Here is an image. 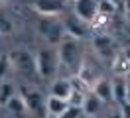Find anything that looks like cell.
Returning a JSON list of instances; mask_svg holds the SVG:
<instances>
[{
    "mask_svg": "<svg viewBox=\"0 0 130 118\" xmlns=\"http://www.w3.org/2000/svg\"><path fill=\"white\" fill-rule=\"evenodd\" d=\"M57 55H59V67L69 71V77L77 75L81 69L83 61H85V49L79 39L71 38L65 33V38L61 39V43L57 45Z\"/></svg>",
    "mask_w": 130,
    "mask_h": 118,
    "instance_id": "obj_1",
    "label": "cell"
},
{
    "mask_svg": "<svg viewBox=\"0 0 130 118\" xmlns=\"http://www.w3.org/2000/svg\"><path fill=\"white\" fill-rule=\"evenodd\" d=\"M36 71L41 79H53L59 73V55H57V47H41L36 51Z\"/></svg>",
    "mask_w": 130,
    "mask_h": 118,
    "instance_id": "obj_2",
    "label": "cell"
},
{
    "mask_svg": "<svg viewBox=\"0 0 130 118\" xmlns=\"http://www.w3.org/2000/svg\"><path fill=\"white\" fill-rule=\"evenodd\" d=\"M38 33L47 41L49 47H57L65 38L63 22L59 18H51V16H41L38 22Z\"/></svg>",
    "mask_w": 130,
    "mask_h": 118,
    "instance_id": "obj_3",
    "label": "cell"
},
{
    "mask_svg": "<svg viewBox=\"0 0 130 118\" xmlns=\"http://www.w3.org/2000/svg\"><path fill=\"white\" fill-rule=\"evenodd\" d=\"M10 57V65L16 71L20 77L24 79H32L34 75H38L36 71V53L28 51V49H14Z\"/></svg>",
    "mask_w": 130,
    "mask_h": 118,
    "instance_id": "obj_4",
    "label": "cell"
},
{
    "mask_svg": "<svg viewBox=\"0 0 130 118\" xmlns=\"http://www.w3.org/2000/svg\"><path fill=\"white\" fill-rule=\"evenodd\" d=\"M18 94L24 98L28 112H32V114H40V118L47 116V110H45V96H43L38 89L28 87V85H22L20 89H18Z\"/></svg>",
    "mask_w": 130,
    "mask_h": 118,
    "instance_id": "obj_5",
    "label": "cell"
},
{
    "mask_svg": "<svg viewBox=\"0 0 130 118\" xmlns=\"http://www.w3.org/2000/svg\"><path fill=\"white\" fill-rule=\"evenodd\" d=\"M91 45H93V51L97 53V57L103 59V61H112L116 57V53H118V45H116L114 38L108 36V33L95 36L93 41H91Z\"/></svg>",
    "mask_w": 130,
    "mask_h": 118,
    "instance_id": "obj_6",
    "label": "cell"
},
{
    "mask_svg": "<svg viewBox=\"0 0 130 118\" xmlns=\"http://www.w3.org/2000/svg\"><path fill=\"white\" fill-rule=\"evenodd\" d=\"M32 8L40 16H51L57 18L65 12L67 0H32Z\"/></svg>",
    "mask_w": 130,
    "mask_h": 118,
    "instance_id": "obj_7",
    "label": "cell"
},
{
    "mask_svg": "<svg viewBox=\"0 0 130 118\" xmlns=\"http://www.w3.org/2000/svg\"><path fill=\"white\" fill-rule=\"evenodd\" d=\"M63 30H65V33H67V36L79 39V41H81V39H85V38L91 33L89 24H85L83 20H79L75 14L67 16V18L63 20Z\"/></svg>",
    "mask_w": 130,
    "mask_h": 118,
    "instance_id": "obj_8",
    "label": "cell"
},
{
    "mask_svg": "<svg viewBox=\"0 0 130 118\" xmlns=\"http://www.w3.org/2000/svg\"><path fill=\"white\" fill-rule=\"evenodd\" d=\"M99 12V0H73V14L89 24Z\"/></svg>",
    "mask_w": 130,
    "mask_h": 118,
    "instance_id": "obj_9",
    "label": "cell"
},
{
    "mask_svg": "<svg viewBox=\"0 0 130 118\" xmlns=\"http://www.w3.org/2000/svg\"><path fill=\"white\" fill-rule=\"evenodd\" d=\"M91 93L99 96L105 104L112 102V79L108 77H99L93 85H91Z\"/></svg>",
    "mask_w": 130,
    "mask_h": 118,
    "instance_id": "obj_10",
    "label": "cell"
},
{
    "mask_svg": "<svg viewBox=\"0 0 130 118\" xmlns=\"http://www.w3.org/2000/svg\"><path fill=\"white\" fill-rule=\"evenodd\" d=\"M71 83H69V77H55L49 85V94L51 96H57V98H63L67 100L69 94H71Z\"/></svg>",
    "mask_w": 130,
    "mask_h": 118,
    "instance_id": "obj_11",
    "label": "cell"
},
{
    "mask_svg": "<svg viewBox=\"0 0 130 118\" xmlns=\"http://www.w3.org/2000/svg\"><path fill=\"white\" fill-rule=\"evenodd\" d=\"M83 114L89 118H95L99 116L101 112H103V108H105V102L101 100L99 96H95L93 93H87L85 94V100H83Z\"/></svg>",
    "mask_w": 130,
    "mask_h": 118,
    "instance_id": "obj_12",
    "label": "cell"
},
{
    "mask_svg": "<svg viewBox=\"0 0 130 118\" xmlns=\"http://www.w3.org/2000/svg\"><path fill=\"white\" fill-rule=\"evenodd\" d=\"M110 65H112L114 77L126 79V75H128V71H130V51H118L116 57L110 61Z\"/></svg>",
    "mask_w": 130,
    "mask_h": 118,
    "instance_id": "obj_13",
    "label": "cell"
},
{
    "mask_svg": "<svg viewBox=\"0 0 130 118\" xmlns=\"http://www.w3.org/2000/svg\"><path fill=\"white\" fill-rule=\"evenodd\" d=\"M67 108H69V102L63 100V98H57V96H51V94L45 98V110H47V114H51V116L61 118V114Z\"/></svg>",
    "mask_w": 130,
    "mask_h": 118,
    "instance_id": "obj_14",
    "label": "cell"
},
{
    "mask_svg": "<svg viewBox=\"0 0 130 118\" xmlns=\"http://www.w3.org/2000/svg\"><path fill=\"white\" fill-rule=\"evenodd\" d=\"M4 108L8 110L10 114H14V116H18V118H24L26 114H28V108H26V102H24V98L20 96V94H14L12 98H10L8 102H6V106Z\"/></svg>",
    "mask_w": 130,
    "mask_h": 118,
    "instance_id": "obj_15",
    "label": "cell"
},
{
    "mask_svg": "<svg viewBox=\"0 0 130 118\" xmlns=\"http://www.w3.org/2000/svg\"><path fill=\"white\" fill-rule=\"evenodd\" d=\"M126 100V79L124 77H114L112 79V102L120 106Z\"/></svg>",
    "mask_w": 130,
    "mask_h": 118,
    "instance_id": "obj_16",
    "label": "cell"
},
{
    "mask_svg": "<svg viewBox=\"0 0 130 118\" xmlns=\"http://www.w3.org/2000/svg\"><path fill=\"white\" fill-rule=\"evenodd\" d=\"M110 16H106V14H103V12H97L95 14V18L89 22V28H91V31H105L108 26H110Z\"/></svg>",
    "mask_w": 130,
    "mask_h": 118,
    "instance_id": "obj_17",
    "label": "cell"
},
{
    "mask_svg": "<svg viewBox=\"0 0 130 118\" xmlns=\"http://www.w3.org/2000/svg\"><path fill=\"white\" fill-rule=\"evenodd\" d=\"M18 93V89L10 81H2L0 83V106H6V102Z\"/></svg>",
    "mask_w": 130,
    "mask_h": 118,
    "instance_id": "obj_18",
    "label": "cell"
},
{
    "mask_svg": "<svg viewBox=\"0 0 130 118\" xmlns=\"http://www.w3.org/2000/svg\"><path fill=\"white\" fill-rule=\"evenodd\" d=\"M69 83H71V89L77 91V93H83V94L91 93V85L81 77V75H71V77H69Z\"/></svg>",
    "mask_w": 130,
    "mask_h": 118,
    "instance_id": "obj_19",
    "label": "cell"
},
{
    "mask_svg": "<svg viewBox=\"0 0 130 118\" xmlns=\"http://www.w3.org/2000/svg\"><path fill=\"white\" fill-rule=\"evenodd\" d=\"M99 12H103V14L112 18V16L118 12V4L112 2V0H99Z\"/></svg>",
    "mask_w": 130,
    "mask_h": 118,
    "instance_id": "obj_20",
    "label": "cell"
},
{
    "mask_svg": "<svg viewBox=\"0 0 130 118\" xmlns=\"http://www.w3.org/2000/svg\"><path fill=\"white\" fill-rule=\"evenodd\" d=\"M14 31V22L10 20V16L0 14V36H10Z\"/></svg>",
    "mask_w": 130,
    "mask_h": 118,
    "instance_id": "obj_21",
    "label": "cell"
},
{
    "mask_svg": "<svg viewBox=\"0 0 130 118\" xmlns=\"http://www.w3.org/2000/svg\"><path fill=\"white\" fill-rule=\"evenodd\" d=\"M83 100H85V94H83V93H77V91H71L69 98H67L69 106H79V108L83 106Z\"/></svg>",
    "mask_w": 130,
    "mask_h": 118,
    "instance_id": "obj_22",
    "label": "cell"
},
{
    "mask_svg": "<svg viewBox=\"0 0 130 118\" xmlns=\"http://www.w3.org/2000/svg\"><path fill=\"white\" fill-rule=\"evenodd\" d=\"M12 69V65H10V57L8 55H2L0 57V83L4 81V77H6V73Z\"/></svg>",
    "mask_w": 130,
    "mask_h": 118,
    "instance_id": "obj_23",
    "label": "cell"
},
{
    "mask_svg": "<svg viewBox=\"0 0 130 118\" xmlns=\"http://www.w3.org/2000/svg\"><path fill=\"white\" fill-rule=\"evenodd\" d=\"M83 116H85V114H83V108H79V106H69V108L61 114V118H83Z\"/></svg>",
    "mask_w": 130,
    "mask_h": 118,
    "instance_id": "obj_24",
    "label": "cell"
},
{
    "mask_svg": "<svg viewBox=\"0 0 130 118\" xmlns=\"http://www.w3.org/2000/svg\"><path fill=\"white\" fill-rule=\"evenodd\" d=\"M118 108L122 112V118H130V102H122Z\"/></svg>",
    "mask_w": 130,
    "mask_h": 118,
    "instance_id": "obj_25",
    "label": "cell"
},
{
    "mask_svg": "<svg viewBox=\"0 0 130 118\" xmlns=\"http://www.w3.org/2000/svg\"><path fill=\"white\" fill-rule=\"evenodd\" d=\"M105 118H122V112H120V108H118V106H114L110 112H106Z\"/></svg>",
    "mask_w": 130,
    "mask_h": 118,
    "instance_id": "obj_26",
    "label": "cell"
},
{
    "mask_svg": "<svg viewBox=\"0 0 130 118\" xmlns=\"http://www.w3.org/2000/svg\"><path fill=\"white\" fill-rule=\"evenodd\" d=\"M124 102H130V81H126V100Z\"/></svg>",
    "mask_w": 130,
    "mask_h": 118,
    "instance_id": "obj_27",
    "label": "cell"
},
{
    "mask_svg": "<svg viewBox=\"0 0 130 118\" xmlns=\"http://www.w3.org/2000/svg\"><path fill=\"white\" fill-rule=\"evenodd\" d=\"M124 14H126V20L130 22V12H124Z\"/></svg>",
    "mask_w": 130,
    "mask_h": 118,
    "instance_id": "obj_28",
    "label": "cell"
},
{
    "mask_svg": "<svg viewBox=\"0 0 130 118\" xmlns=\"http://www.w3.org/2000/svg\"><path fill=\"white\" fill-rule=\"evenodd\" d=\"M45 118H59V116H51V114H47V116H45Z\"/></svg>",
    "mask_w": 130,
    "mask_h": 118,
    "instance_id": "obj_29",
    "label": "cell"
},
{
    "mask_svg": "<svg viewBox=\"0 0 130 118\" xmlns=\"http://www.w3.org/2000/svg\"><path fill=\"white\" fill-rule=\"evenodd\" d=\"M126 81H130V71H128V75H126Z\"/></svg>",
    "mask_w": 130,
    "mask_h": 118,
    "instance_id": "obj_30",
    "label": "cell"
},
{
    "mask_svg": "<svg viewBox=\"0 0 130 118\" xmlns=\"http://www.w3.org/2000/svg\"><path fill=\"white\" fill-rule=\"evenodd\" d=\"M0 2H8V0H0Z\"/></svg>",
    "mask_w": 130,
    "mask_h": 118,
    "instance_id": "obj_31",
    "label": "cell"
},
{
    "mask_svg": "<svg viewBox=\"0 0 130 118\" xmlns=\"http://www.w3.org/2000/svg\"><path fill=\"white\" fill-rule=\"evenodd\" d=\"M83 118H89V116H83Z\"/></svg>",
    "mask_w": 130,
    "mask_h": 118,
    "instance_id": "obj_32",
    "label": "cell"
}]
</instances>
